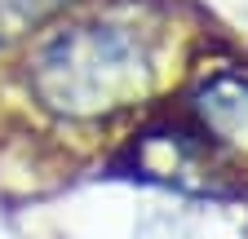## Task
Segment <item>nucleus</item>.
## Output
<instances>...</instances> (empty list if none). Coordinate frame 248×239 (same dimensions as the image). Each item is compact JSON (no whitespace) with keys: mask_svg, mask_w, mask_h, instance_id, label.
I'll list each match as a JSON object with an SVG mask.
<instances>
[{"mask_svg":"<svg viewBox=\"0 0 248 239\" xmlns=\"http://www.w3.org/2000/svg\"><path fill=\"white\" fill-rule=\"evenodd\" d=\"M62 5H67V0H0V40L22 36L27 27H40Z\"/></svg>","mask_w":248,"mask_h":239,"instance_id":"nucleus-2","label":"nucleus"},{"mask_svg":"<svg viewBox=\"0 0 248 239\" xmlns=\"http://www.w3.org/2000/svg\"><path fill=\"white\" fill-rule=\"evenodd\" d=\"M146 80V53L124 27H76L53 36L36 62L31 89L62 115L120 111Z\"/></svg>","mask_w":248,"mask_h":239,"instance_id":"nucleus-1","label":"nucleus"}]
</instances>
